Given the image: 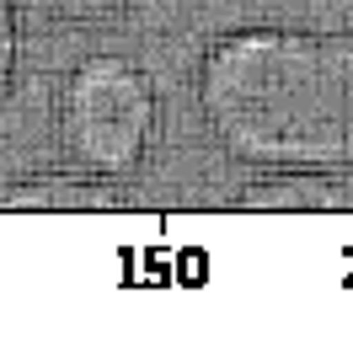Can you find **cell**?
Segmentation results:
<instances>
[{
  "label": "cell",
  "instance_id": "obj_1",
  "mask_svg": "<svg viewBox=\"0 0 353 337\" xmlns=\"http://www.w3.org/2000/svg\"><path fill=\"white\" fill-rule=\"evenodd\" d=\"M203 118L230 156L279 172L353 166V38L241 27L199 65Z\"/></svg>",
  "mask_w": 353,
  "mask_h": 337
},
{
  "label": "cell",
  "instance_id": "obj_2",
  "mask_svg": "<svg viewBox=\"0 0 353 337\" xmlns=\"http://www.w3.org/2000/svg\"><path fill=\"white\" fill-rule=\"evenodd\" d=\"M155 134L150 75L123 54H91L65 75L59 91V139L97 177H123L139 166Z\"/></svg>",
  "mask_w": 353,
  "mask_h": 337
},
{
  "label": "cell",
  "instance_id": "obj_3",
  "mask_svg": "<svg viewBox=\"0 0 353 337\" xmlns=\"http://www.w3.org/2000/svg\"><path fill=\"white\" fill-rule=\"evenodd\" d=\"M11 209H48V203H75V209H108V193H91V187H43V182H27V187H17L11 193Z\"/></svg>",
  "mask_w": 353,
  "mask_h": 337
},
{
  "label": "cell",
  "instance_id": "obj_4",
  "mask_svg": "<svg viewBox=\"0 0 353 337\" xmlns=\"http://www.w3.org/2000/svg\"><path fill=\"white\" fill-rule=\"evenodd\" d=\"M246 203H263V209H310V203H332V193L305 182V177H284L279 187H252Z\"/></svg>",
  "mask_w": 353,
  "mask_h": 337
},
{
  "label": "cell",
  "instance_id": "obj_5",
  "mask_svg": "<svg viewBox=\"0 0 353 337\" xmlns=\"http://www.w3.org/2000/svg\"><path fill=\"white\" fill-rule=\"evenodd\" d=\"M22 6L54 22H97V17H112L123 0H22Z\"/></svg>",
  "mask_w": 353,
  "mask_h": 337
},
{
  "label": "cell",
  "instance_id": "obj_6",
  "mask_svg": "<svg viewBox=\"0 0 353 337\" xmlns=\"http://www.w3.org/2000/svg\"><path fill=\"white\" fill-rule=\"evenodd\" d=\"M17 70V17H11V0H0V86L11 81Z\"/></svg>",
  "mask_w": 353,
  "mask_h": 337
}]
</instances>
